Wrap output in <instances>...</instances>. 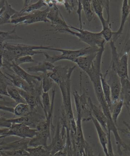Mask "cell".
<instances>
[{
  "mask_svg": "<svg viewBox=\"0 0 130 156\" xmlns=\"http://www.w3.org/2000/svg\"><path fill=\"white\" fill-rule=\"evenodd\" d=\"M58 31L61 33H69L72 35L78 37L80 41L89 45V46L101 48H104L106 43L101 32H92L83 29H80L79 28L70 25L69 28L60 29Z\"/></svg>",
  "mask_w": 130,
  "mask_h": 156,
  "instance_id": "7a4b0ae2",
  "label": "cell"
},
{
  "mask_svg": "<svg viewBox=\"0 0 130 156\" xmlns=\"http://www.w3.org/2000/svg\"><path fill=\"white\" fill-rule=\"evenodd\" d=\"M89 102L91 108L92 115L93 117L96 119L98 122L99 123L100 125L104 129V130L105 132H108V128H107V119L105 115H104V112H103L101 108L98 107L93 104L92 99L89 97Z\"/></svg>",
  "mask_w": 130,
  "mask_h": 156,
  "instance_id": "ac0fdd59",
  "label": "cell"
},
{
  "mask_svg": "<svg viewBox=\"0 0 130 156\" xmlns=\"http://www.w3.org/2000/svg\"><path fill=\"white\" fill-rule=\"evenodd\" d=\"M67 132L66 127L58 119L55 133L51 144L46 148L51 154L64 151L66 147Z\"/></svg>",
  "mask_w": 130,
  "mask_h": 156,
  "instance_id": "8992f818",
  "label": "cell"
},
{
  "mask_svg": "<svg viewBox=\"0 0 130 156\" xmlns=\"http://www.w3.org/2000/svg\"><path fill=\"white\" fill-rule=\"evenodd\" d=\"M128 54L125 53L119 58L115 70L121 79H129L128 71Z\"/></svg>",
  "mask_w": 130,
  "mask_h": 156,
  "instance_id": "ffe728a7",
  "label": "cell"
},
{
  "mask_svg": "<svg viewBox=\"0 0 130 156\" xmlns=\"http://www.w3.org/2000/svg\"><path fill=\"white\" fill-rule=\"evenodd\" d=\"M76 66H55L54 70L51 72H48L47 74L56 84L58 85L64 81L69 75H72Z\"/></svg>",
  "mask_w": 130,
  "mask_h": 156,
  "instance_id": "4fadbf2b",
  "label": "cell"
},
{
  "mask_svg": "<svg viewBox=\"0 0 130 156\" xmlns=\"http://www.w3.org/2000/svg\"><path fill=\"white\" fill-rule=\"evenodd\" d=\"M86 156H95L93 153L92 147L90 145L89 143H87V142L86 143ZM98 156H101V154H99Z\"/></svg>",
  "mask_w": 130,
  "mask_h": 156,
  "instance_id": "bcb514c9",
  "label": "cell"
},
{
  "mask_svg": "<svg viewBox=\"0 0 130 156\" xmlns=\"http://www.w3.org/2000/svg\"><path fill=\"white\" fill-rule=\"evenodd\" d=\"M26 151L29 153L30 156H48L51 154L47 149L43 146L28 147Z\"/></svg>",
  "mask_w": 130,
  "mask_h": 156,
  "instance_id": "e575fe53",
  "label": "cell"
},
{
  "mask_svg": "<svg viewBox=\"0 0 130 156\" xmlns=\"http://www.w3.org/2000/svg\"><path fill=\"white\" fill-rule=\"evenodd\" d=\"M42 50L55 51L56 48L51 46H36L23 44H12L5 43L3 46V66L4 68L10 70V66L12 62L24 56H32L37 54H43Z\"/></svg>",
  "mask_w": 130,
  "mask_h": 156,
  "instance_id": "6da1fadb",
  "label": "cell"
},
{
  "mask_svg": "<svg viewBox=\"0 0 130 156\" xmlns=\"http://www.w3.org/2000/svg\"><path fill=\"white\" fill-rule=\"evenodd\" d=\"M11 84L9 78L0 69V94L9 97L7 89L8 86Z\"/></svg>",
  "mask_w": 130,
  "mask_h": 156,
  "instance_id": "1f68e13d",
  "label": "cell"
},
{
  "mask_svg": "<svg viewBox=\"0 0 130 156\" xmlns=\"http://www.w3.org/2000/svg\"><path fill=\"white\" fill-rule=\"evenodd\" d=\"M42 105L45 119L47 118L51 109V102L50 97L48 93H43L41 96Z\"/></svg>",
  "mask_w": 130,
  "mask_h": 156,
  "instance_id": "8d00e7d4",
  "label": "cell"
},
{
  "mask_svg": "<svg viewBox=\"0 0 130 156\" xmlns=\"http://www.w3.org/2000/svg\"><path fill=\"white\" fill-rule=\"evenodd\" d=\"M107 138H108V144H107V148H108V156H115L114 153L113 151L112 144L111 139V132L108 130L107 133Z\"/></svg>",
  "mask_w": 130,
  "mask_h": 156,
  "instance_id": "b9f144b4",
  "label": "cell"
},
{
  "mask_svg": "<svg viewBox=\"0 0 130 156\" xmlns=\"http://www.w3.org/2000/svg\"><path fill=\"white\" fill-rule=\"evenodd\" d=\"M12 124L8 122L7 121V119L5 118H0V128H9L11 127Z\"/></svg>",
  "mask_w": 130,
  "mask_h": 156,
  "instance_id": "f6af8a7d",
  "label": "cell"
},
{
  "mask_svg": "<svg viewBox=\"0 0 130 156\" xmlns=\"http://www.w3.org/2000/svg\"><path fill=\"white\" fill-rule=\"evenodd\" d=\"M17 90H19L21 96L25 100L26 103L29 105L31 110L36 109V108L38 107L39 105L42 108L41 100L37 99L36 97L28 92H25L24 90L20 89H17Z\"/></svg>",
  "mask_w": 130,
  "mask_h": 156,
  "instance_id": "cb8c5ba5",
  "label": "cell"
},
{
  "mask_svg": "<svg viewBox=\"0 0 130 156\" xmlns=\"http://www.w3.org/2000/svg\"><path fill=\"white\" fill-rule=\"evenodd\" d=\"M79 75L80 87V90H81V94L80 95V105L81 115L83 118V115L86 116L83 119V121L87 122V121H89V118L92 115V112H91L90 105L89 104V96L87 94V92L82 87L81 72L80 73Z\"/></svg>",
  "mask_w": 130,
  "mask_h": 156,
  "instance_id": "5bb4252c",
  "label": "cell"
},
{
  "mask_svg": "<svg viewBox=\"0 0 130 156\" xmlns=\"http://www.w3.org/2000/svg\"><path fill=\"white\" fill-rule=\"evenodd\" d=\"M121 96L119 99L124 101L125 107L130 104V81L129 79H121Z\"/></svg>",
  "mask_w": 130,
  "mask_h": 156,
  "instance_id": "4316f807",
  "label": "cell"
},
{
  "mask_svg": "<svg viewBox=\"0 0 130 156\" xmlns=\"http://www.w3.org/2000/svg\"><path fill=\"white\" fill-rule=\"evenodd\" d=\"M100 49V48L92 46H88L77 50H70L60 48V52L61 53V55H51L45 51H44L43 55L45 57V61L54 64L55 62L61 60H68L73 62L76 58H78L79 57L89 55L90 54L98 52Z\"/></svg>",
  "mask_w": 130,
  "mask_h": 156,
  "instance_id": "3957f363",
  "label": "cell"
},
{
  "mask_svg": "<svg viewBox=\"0 0 130 156\" xmlns=\"http://www.w3.org/2000/svg\"><path fill=\"white\" fill-rule=\"evenodd\" d=\"M72 75H69L64 81L58 84L61 92L63 106L61 108L64 112L65 115L68 121L72 122L75 120L74 116L71 102V77Z\"/></svg>",
  "mask_w": 130,
  "mask_h": 156,
  "instance_id": "5b68a950",
  "label": "cell"
},
{
  "mask_svg": "<svg viewBox=\"0 0 130 156\" xmlns=\"http://www.w3.org/2000/svg\"><path fill=\"white\" fill-rule=\"evenodd\" d=\"M30 107L26 103H19L14 107V114L16 116H26L32 111Z\"/></svg>",
  "mask_w": 130,
  "mask_h": 156,
  "instance_id": "836d02e7",
  "label": "cell"
},
{
  "mask_svg": "<svg viewBox=\"0 0 130 156\" xmlns=\"http://www.w3.org/2000/svg\"><path fill=\"white\" fill-rule=\"evenodd\" d=\"M81 1L82 6H83V10L84 11L86 20L90 23L93 20V15H94L93 9L92 8L91 1L82 0Z\"/></svg>",
  "mask_w": 130,
  "mask_h": 156,
  "instance_id": "d6a6232c",
  "label": "cell"
},
{
  "mask_svg": "<svg viewBox=\"0 0 130 156\" xmlns=\"http://www.w3.org/2000/svg\"><path fill=\"white\" fill-rule=\"evenodd\" d=\"M89 121H92L93 122L95 128L96 129L98 138L99 140L100 143L102 147L103 150L104 151L105 156H108V148H107V144H108V138L107 134L105 133V131L101 127L99 123L97 121L96 119L93 117V115H91L89 118Z\"/></svg>",
  "mask_w": 130,
  "mask_h": 156,
  "instance_id": "2e32d148",
  "label": "cell"
},
{
  "mask_svg": "<svg viewBox=\"0 0 130 156\" xmlns=\"http://www.w3.org/2000/svg\"><path fill=\"white\" fill-rule=\"evenodd\" d=\"M101 82L103 93L104 94V97L105 98L106 101L109 107L111 109L112 106L111 97V90L110 87L108 84L105 74L102 73L101 75Z\"/></svg>",
  "mask_w": 130,
  "mask_h": 156,
  "instance_id": "f546056e",
  "label": "cell"
},
{
  "mask_svg": "<svg viewBox=\"0 0 130 156\" xmlns=\"http://www.w3.org/2000/svg\"><path fill=\"white\" fill-rule=\"evenodd\" d=\"M5 0H2L0 1V10L3 7L4 4H5Z\"/></svg>",
  "mask_w": 130,
  "mask_h": 156,
  "instance_id": "681fc988",
  "label": "cell"
},
{
  "mask_svg": "<svg viewBox=\"0 0 130 156\" xmlns=\"http://www.w3.org/2000/svg\"><path fill=\"white\" fill-rule=\"evenodd\" d=\"M6 76L9 78V80L11 84L17 89L24 90L25 92L30 93L37 99H41V96L43 93L42 86L37 87H32L30 86L26 81L20 78L16 74H10L7 72H4Z\"/></svg>",
  "mask_w": 130,
  "mask_h": 156,
  "instance_id": "ba28073f",
  "label": "cell"
},
{
  "mask_svg": "<svg viewBox=\"0 0 130 156\" xmlns=\"http://www.w3.org/2000/svg\"><path fill=\"white\" fill-rule=\"evenodd\" d=\"M7 92L9 97L12 99L17 104L19 103H26L25 100L21 96L19 90L16 87L11 84L9 85L7 89Z\"/></svg>",
  "mask_w": 130,
  "mask_h": 156,
  "instance_id": "4dcf8cb0",
  "label": "cell"
},
{
  "mask_svg": "<svg viewBox=\"0 0 130 156\" xmlns=\"http://www.w3.org/2000/svg\"><path fill=\"white\" fill-rule=\"evenodd\" d=\"M5 154L9 156H30L26 150H14V151H3Z\"/></svg>",
  "mask_w": 130,
  "mask_h": 156,
  "instance_id": "f35d334b",
  "label": "cell"
},
{
  "mask_svg": "<svg viewBox=\"0 0 130 156\" xmlns=\"http://www.w3.org/2000/svg\"><path fill=\"white\" fill-rule=\"evenodd\" d=\"M14 62L19 66L20 65L25 64V63H35V62L38 63L33 58L32 56H29V55L20 57L19 58H17V60L14 61Z\"/></svg>",
  "mask_w": 130,
  "mask_h": 156,
  "instance_id": "60d3db41",
  "label": "cell"
},
{
  "mask_svg": "<svg viewBox=\"0 0 130 156\" xmlns=\"http://www.w3.org/2000/svg\"><path fill=\"white\" fill-rule=\"evenodd\" d=\"M48 156H67V154L66 151L64 150L61 151H58L54 154H50Z\"/></svg>",
  "mask_w": 130,
  "mask_h": 156,
  "instance_id": "7dc6e473",
  "label": "cell"
},
{
  "mask_svg": "<svg viewBox=\"0 0 130 156\" xmlns=\"http://www.w3.org/2000/svg\"><path fill=\"white\" fill-rule=\"evenodd\" d=\"M42 88L43 93H48L53 88L55 84L54 80L48 75L47 73L42 74Z\"/></svg>",
  "mask_w": 130,
  "mask_h": 156,
  "instance_id": "d590c367",
  "label": "cell"
},
{
  "mask_svg": "<svg viewBox=\"0 0 130 156\" xmlns=\"http://www.w3.org/2000/svg\"><path fill=\"white\" fill-rule=\"evenodd\" d=\"M128 58H130V51H129V53H128Z\"/></svg>",
  "mask_w": 130,
  "mask_h": 156,
  "instance_id": "db71d44e",
  "label": "cell"
},
{
  "mask_svg": "<svg viewBox=\"0 0 130 156\" xmlns=\"http://www.w3.org/2000/svg\"><path fill=\"white\" fill-rule=\"evenodd\" d=\"M51 131L47 130L45 131L38 132L34 137L31 138L28 144V147L43 146L46 148L47 147V141L51 139Z\"/></svg>",
  "mask_w": 130,
  "mask_h": 156,
  "instance_id": "e0dca14e",
  "label": "cell"
},
{
  "mask_svg": "<svg viewBox=\"0 0 130 156\" xmlns=\"http://www.w3.org/2000/svg\"><path fill=\"white\" fill-rule=\"evenodd\" d=\"M106 80L111 90L112 104L119 99L121 90V78L114 69L109 67L104 74Z\"/></svg>",
  "mask_w": 130,
  "mask_h": 156,
  "instance_id": "52a82bcc",
  "label": "cell"
},
{
  "mask_svg": "<svg viewBox=\"0 0 130 156\" xmlns=\"http://www.w3.org/2000/svg\"><path fill=\"white\" fill-rule=\"evenodd\" d=\"M47 4L46 1L39 0L35 3L31 4V1H25L23 7L20 11H19V14L29 13L35 11H37L44 6H47Z\"/></svg>",
  "mask_w": 130,
  "mask_h": 156,
  "instance_id": "d4e9b609",
  "label": "cell"
},
{
  "mask_svg": "<svg viewBox=\"0 0 130 156\" xmlns=\"http://www.w3.org/2000/svg\"><path fill=\"white\" fill-rule=\"evenodd\" d=\"M54 67L55 66L53 64L44 61L41 62H38V64L36 66L27 68L26 69L29 72H42L43 74L47 73L48 72L52 71Z\"/></svg>",
  "mask_w": 130,
  "mask_h": 156,
  "instance_id": "484cf974",
  "label": "cell"
},
{
  "mask_svg": "<svg viewBox=\"0 0 130 156\" xmlns=\"http://www.w3.org/2000/svg\"><path fill=\"white\" fill-rule=\"evenodd\" d=\"M124 125L125 126V129H118V131H119L122 134L125 135L128 138L130 139V125L128 123L125 122V121L123 122Z\"/></svg>",
  "mask_w": 130,
  "mask_h": 156,
  "instance_id": "7bdbcfd3",
  "label": "cell"
},
{
  "mask_svg": "<svg viewBox=\"0 0 130 156\" xmlns=\"http://www.w3.org/2000/svg\"><path fill=\"white\" fill-rule=\"evenodd\" d=\"M35 129H32L28 126L21 124H12L8 132L0 138L8 136H15L22 138H32L37 134Z\"/></svg>",
  "mask_w": 130,
  "mask_h": 156,
  "instance_id": "30bf717a",
  "label": "cell"
},
{
  "mask_svg": "<svg viewBox=\"0 0 130 156\" xmlns=\"http://www.w3.org/2000/svg\"><path fill=\"white\" fill-rule=\"evenodd\" d=\"M29 140L28 138H22L19 140L8 144L5 142L0 147V151H14L21 149L26 150L29 147L28 144Z\"/></svg>",
  "mask_w": 130,
  "mask_h": 156,
  "instance_id": "603a6c76",
  "label": "cell"
},
{
  "mask_svg": "<svg viewBox=\"0 0 130 156\" xmlns=\"http://www.w3.org/2000/svg\"><path fill=\"white\" fill-rule=\"evenodd\" d=\"M17 26H14L13 29L10 32H3L0 31V55H2L3 46L5 41L8 40H17L23 39L17 35L16 32Z\"/></svg>",
  "mask_w": 130,
  "mask_h": 156,
  "instance_id": "83f0119b",
  "label": "cell"
},
{
  "mask_svg": "<svg viewBox=\"0 0 130 156\" xmlns=\"http://www.w3.org/2000/svg\"><path fill=\"white\" fill-rule=\"evenodd\" d=\"M47 19L51 23L52 27H54L55 31L69 28V25H68L64 19L63 16L56 4V2H54L52 6L50 7Z\"/></svg>",
  "mask_w": 130,
  "mask_h": 156,
  "instance_id": "8fae6325",
  "label": "cell"
},
{
  "mask_svg": "<svg viewBox=\"0 0 130 156\" xmlns=\"http://www.w3.org/2000/svg\"><path fill=\"white\" fill-rule=\"evenodd\" d=\"M126 107H127V109H128V112H129V113H130V104L129 105L126 106Z\"/></svg>",
  "mask_w": 130,
  "mask_h": 156,
  "instance_id": "f5cc1de1",
  "label": "cell"
},
{
  "mask_svg": "<svg viewBox=\"0 0 130 156\" xmlns=\"http://www.w3.org/2000/svg\"><path fill=\"white\" fill-rule=\"evenodd\" d=\"M10 67L11 70L13 71L16 75L26 81L31 87H37L42 86L41 75L36 76L30 74L20 66L16 64L14 62H12Z\"/></svg>",
  "mask_w": 130,
  "mask_h": 156,
  "instance_id": "7c38bea8",
  "label": "cell"
},
{
  "mask_svg": "<svg viewBox=\"0 0 130 156\" xmlns=\"http://www.w3.org/2000/svg\"><path fill=\"white\" fill-rule=\"evenodd\" d=\"M0 154H1V156H9L5 154V153H4L3 151H0Z\"/></svg>",
  "mask_w": 130,
  "mask_h": 156,
  "instance_id": "816d5d0a",
  "label": "cell"
},
{
  "mask_svg": "<svg viewBox=\"0 0 130 156\" xmlns=\"http://www.w3.org/2000/svg\"><path fill=\"white\" fill-rule=\"evenodd\" d=\"M92 8L94 12L96 13L98 18L99 19L101 24L102 25V28L106 26L108 23H110V17H108L107 20L104 19L103 15V9L105 8L106 1L102 0H92L91 1Z\"/></svg>",
  "mask_w": 130,
  "mask_h": 156,
  "instance_id": "d6986e66",
  "label": "cell"
},
{
  "mask_svg": "<svg viewBox=\"0 0 130 156\" xmlns=\"http://www.w3.org/2000/svg\"><path fill=\"white\" fill-rule=\"evenodd\" d=\"M50 7H48L44 10H37L29 13L19 14V12L11 18L9 23L13 24L15 26L25 24L31 25L32 23L38 22L50 23L47 19V16L49 12Z\"/></svg>",
  "mask_w": 130,
  "mask_h": 156,
  "instance_id": "277c9868",
  "label": "cell"
},
{
  "mask_svg": "<svg viewBox=\"0 0 130 156\" xmlns=\"http://www.w3.org/2000/svg\"><path fill=\"white\" fill-rule=\"evenodd\" d=\"M63 4L67 11L70 14L74 8H77L78 1H63Z\"/></svg>",
  "mask_w": 130,
  "mask_h": 156,
  "instance_id": "ab89813d",
  "label": "cell"
},
{
  "mask_svg": "<svg viewBox=\"0 0 130 156\" xmlns=\"http://www.w3.org/2000/svg\"><path fill=\"white\" fill-rule=\"evenodd\" d=\"M97 53L98 52L90 54L89 55L79 57L78 58H76L73 62L82 70L87 73L92 67V64L97 55Z\"/></svg>",
  "mask_w": 130,
  "mask_h": 156,
  "instance_id": "44dd1931",
  "label": "cell"
},
{
  "mask_svg": "<svg viewBox=\"0 0 130 156\" xmlns=\"http://www.w3.org/2000/svg\"><path fill=\"white\" fill-rule=\"evenodd\" d=\"M101 32L105 41L110 42L112 40L114 32L112 31L111 23L107 24L105 27L102 28V30L101 31Z\"/></svg>",
  "mask_w": 130,
  "mask_h": 156,
  "instance_id": "74e56055",
  "label": "cell"
},
{
  "mask_svg": "<svg viewBox=\"0 0 130 156\" xmlns=\"http://www.w3.org/2000/svg\"><path fill=\"white\" fill-rule=\"evenodd\" d=\"M9 128L0 129V138L4 136L8 132Z\"/></svg>",
  "mask_w": 130,
  "mask_h": 156,
  "instance_id": "c3c4849f",
  "label": "cell"
},
{
  "mask_svg": "<svg viewBox=\"0 0 130 156\" xmlns=\"http://www.w3.org/2000/svg\"><path fill=\"white\" fill-rule=\"evenodd\" d=\"M45 119V116L40 115L36 109L31 111L28 115L16 119H7L8 122L11 124H21L32 129H36L37 125Z\"/></svg>",
  "mask_w": 130,
  "mask_h": 156,
  "instance_id": "9c48e42d",
  "label": "cell"
},
{
  "mask_svg": "<svg viewBox=\"0 0 130 156\" xmlns=\"http://www.w3.org/2000/svg\"><path fill=\"white\" fill-rule=\"evenodd\" d=\"M130 15V6L129 5V1L124 0L122 1L121 9V20L120 26L118 31L113 32V37L112 40L115 42L119 38L122 34L124 30V27L125 23L127 22V19L128 16Z\"/></svg>",
  "mask_w": 130,
  "mask_h": 156,
  "instance_id": "9a60e30c",
  "label": "cell"
},
{
  "mask_svg": "<svg viewBox=\"0 0 130 156\" xmlns=\"http://www.w3.org/2000/svg\"><path fill=\"white\" fill-rule=\"evenodd\" d=\"M18 12L12 8L7 1H5V4L0 10V25L9 23L13 16Z\"/></svg>",
  "mask_w": 130,
  "mask_h": 156,
  "instance_id": "7402d4cb",
  "label": "cell"
},
{
  "mask_svg": "<svg viewBox=\"0 0 130 156\" xmlns=\"http://www.w3.org/2000/svg\"><path fill=\"white\" fill-rule=\"evenodd\" d=\"M124 105V101L122 99H119L116 102L112 104L110 109L112 119L113 120L114 124L118 127V120L119 115L121 114L122 107Z\"/></svg>",
  "mask_w": 130,
  "mask_h": 156,
  "instance_id": "f1b7e54d",
  "label": "cell"
},
{
  "mask_svg": "<svg viewBox=\"0 0 130 156\" xmlns=\"http://www.w3.org/2000/svg\"><path fill=\"white\" fill-rule=\"evenodd\" d=\"M124 150L127 151H130V145H128V144H127Z\"/></svg>",
  "mask_w": 130,
  "mask_h": 156,
  "instance_id": "f907efd6",
  "label": "cell"
},
{
  "mask_svg": "<svg viewBox=\"0 0 130 156\" xmlns=\"http://www.w3.org/2000/svg\"><path fill=\"white\" fill-rule=\"evenodd\" d=\"M83 10V6L81 4V0L78 1V6L77 8L76 13L78 16L79 22L80 29H83V23L81 19V11Z\"/></svg>",
  "mask_w": 130,
  "mask_h": 156,
  "instance_id": "ee69618b",
  "label": "cell"
}]
</instances>
